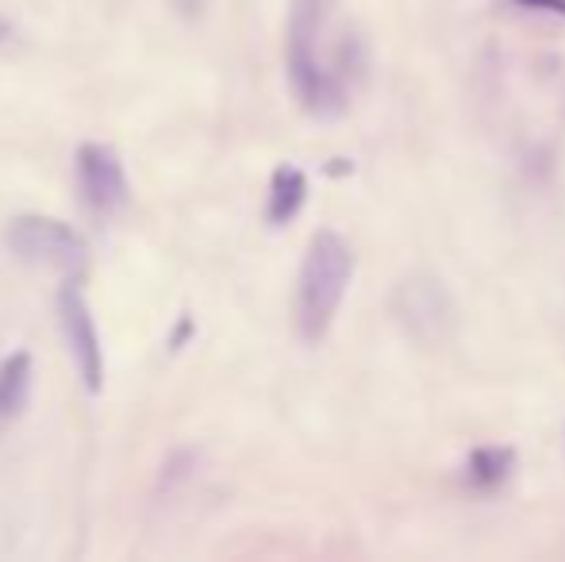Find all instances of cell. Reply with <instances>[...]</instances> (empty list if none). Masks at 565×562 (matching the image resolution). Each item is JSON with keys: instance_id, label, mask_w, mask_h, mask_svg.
<instances>
[{"instance_id": "6da1fadb", "label": "cell", "mask_w": 565, "mask_h": 562, "mask_svg": "<svg viewBox=\"0 0 565 562\" xmlns=\"http://www.w3.org/2000/svg\"><path fill=\"white\" fill-rule=\"evenodd\" d=\"M354 278V251L339 232H316L308 243L305 266L297 278V305H292V324L305 343H320L339 316V305Z\"/></svg>"}, {"instance_id": "7a4b0ae2", "label": "cell", "mask_w": 565, "mask_h": 562, "mask_svg": "<svg viewBox=\"0 0 565 562\" xmlns=\"http://www.w3.org/2000/svg\"><path fill=\"white\" fill-rule=\"evenodd\" d=\"M323 0H297L289 23V85L312 116H339L347 108V82L320 54Z\"/></svg>"}, {"instance_id": "3957f363", "label": "cell", "mask_w": 565, "mask_h": 562, "mask_svg": "<svg viewBox=\"0 0 565 562\" xmlns=\"http://www.w3.org/2000/svg\"><path fill=\"white\" fill-rule=\"evenodd\" d=\"M4 247L12 251L20 263L58 271L74 282L82 278L85 266H89V247H85L82 232H77L74 224H66V220L39 216V212L15 216L12 224L4 227Z\"/></svg>"}, {"instance_id": "277c9868", "label": "cell", "mask_w": 565, "mask_h": 562, "mask_svg": "<svg viewBox=\"0 0 565 562\" xmlns=\"http://www.w3.org/2000/svg\"><path fill=\"white\" fill-rule=\"evenodd\" d=\"M77 166V189H82V201L89 204L93 216H119L131 201V181L119 162V155L105 142H82L74 150Z\"/></svg>"}, {"instance_id": "5b68a950", "label": "cell", "mask_w": 565, "mask_h": 562, "mask_svg": "<svg viewBox=\"0 0 565 562\" xmlns=\"http://www.w3.org/2000/svg\"><path fill=\"white\" fill-rule=\"evenodd\" d=\"M58 324H62V336H66L70 354H74L82 385L89 393H100L105 390V347H100V331L89 312V300L82 297L74 278H66L58 293Z\"/></svg>"}, {"instance_id": "8992f818", "label": "cell", "mask_w": 565, "mask_h": 562, "mask_svg": "<svg viewBox=\"0 0 565 562\" xmlns=\"http://www.w3.org/2000/svg\"><path fill=\"white\" fill-rule=\"evenodd\" d=\"M308 201V178L300 166H277L274 178H269V197H266V220L274 227H285L289 220L300 216Z\"/></svg>"}, {"instance_id": "52a82bcc", "label": "cell", "mask_w": 565, "mask_h": 562, "mask_svg": "<svg viewBox=\"0 0 565 562\" xmlns=\"http://www.w3.org/2000/svg\"><path fill=\"white\" fill-rule=\"evenodd\" d=\"M31 370H35L31 351H12L4 362H0V424L15 421V416L28 409Z\"/></svg>"}, {"instance_id": "ba28073f", "label": "cell", "mask_w": 565, "mask_h": 562, "mask_svg": "<svg viewBox=\"0 0 565 562\" xmlns=\"http://www.w3.org/2000/svg\"><path fill=\"white\" fill-rule=\"evenodd\" d=\"M469 481H473L481 494H492V489H500L508 478H512L515 470V450L512 447H477L473 455H469Z\"/></svg>"}, {"instance_id": "9c48e42d", "label": "cell", "mask_w": 565, "mask_h": 562, "mask_svg": "<svg viewBox=\"0 0 565 562\" xmlns=\"http://www.w3.org/2000/svg\"><path fill=\"white\" fill-rule=\"evenodd\" d=\"M520 8H535V12H551V15H565V0H515Z\"/></svg>"}, {"instance_id": "30bf717a", "label": "cell", "mask_w": 565, "mask_h": 562, "mask_svg": "<svg viewBox=\"0 0 565 562\" xmlns=\"http://www.w3.org/2000/svg\"><path fill=\"white\" fill-rule=\"evenodd\" d=\"M189 336H193V320H189V316H181V331L173 328V336H170V351H181V343H185Z\"/></svg>"}, {"instance_id": "8fae6325", "label": "cell", "mask_w": 565, "mask_h": 562, "mask_svg": "<svg viewBox=\"0 0 565 562\" xmlns=\"http://www.w3.org/2000/svg\"><path fill=\"white\" fill-rule=\"evenodd\" d=\"M8 35H12V23H8L4 15H0V43H4Z\"/></svg>"}, {"instance_id": "7c38bea8", "label": "cell", "mask_w": 565, "mask_h": 562, "mask_svg": "<svg viewBox=\"0 0 565 562\" xmlns=\"http://www.w3.org/2000/svg\"><path fill=\"white\" fill-rule=\"evenodd\" d=\"M178 4H181V8H185V12H196V8H201V4H204V0H178Z\"/></svg>"}]
</instances>
